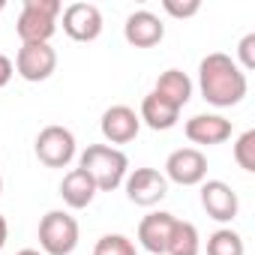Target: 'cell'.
<instances>
[{"instance_id":"6da1fadb","label":"cell","mask_w":255,"mask_h":255,"mask_svg":"<svg viewBox=\"0 0 255 255\" xmlns=\"http://www.w3.org/2000/svg\"><path fill=\"white\" fill-rule=\"evenodd\" d=\"M198 90L213 108H231V105L243 102V96L249 90V81H246V72L234 63L231 54L210 51L198 63Z\"/></svg>"},{"instance_id":"7a4b0ae2","label":"cell","mask_w":255,"mask_h":255,"mask_svg":"<svg viewBox=\"0 0 255 255\" xmlns=\"http://www.w3.org/2000/svg\"><path fill=\"white\" fill-rule=\"evenodd\" d=\"M78 168L87 171V177L96 183L99 192H114L117 186H123L126 174H129V159L120 147L87 144V150L78 156Z\"/></svg>"},{"instance_id":"3957f363","label":"cell","mask_w":255,"mask_h":255,"mask_svg":"<svg viewBox=\"0 0 255 255\" xmlns=\"http://www.w3.org/2000/svg\"><path fill=\"white\" fill-rule=\"evenodd\" d=\"M60 12H63L60 0H24L18 21H15V33H18L21 45L51 42V36L57 33V15Z\"/></svg>"},{"instance_id":"277c9868","label":"cell","mask_w":255,"mask_h":255,"mask_svg":"<svg viewBox=\"0 0 255 255\" xmlns=\"http://www.w3.org/2000/svg\"><path fill=\"white\" fill-rule=\"evenodd\" d=\"M78 219L66 210H48L39 219V252L42 255H72L78 246Z\"/></svg>"},{"instance_id":"5b68a950","label":"cell","mask_w":255,"mask_h":255,"mask_svg":"<svg viewBox=\"0 0 255 255\" xmlns=\"http://www.w3.org/2000/svg\"><path fill=\"white\" fill-rule=\"evenodd\" d=\"M33 150H36V159L45 168H66L75 159L78 141H75L72 129H66L60 123H51L45 129H39V135L33 141Z\"/></svg>"},{"instance_id":"8992f818","label":"cell","mask_w":255,"mask_h":255,"mask_svg":"<svg viewBox=\"0 0 255 255\" xmlns=\"http://www.w3.org/2000/svg\"><path fill=\"white\" fill-rule=\"evenodd\" d=\"M162 174L177 186H201L207 177V156L198 147H177L168 153Z\"/></svg>"},{"instance_id":"52a82bcc","label":"cell","mask_w":255,"mask_h":255,"mask_svg":"<svg viewBox=\"0 0 255 255\" xmlns=\"http://www.w3.org/2000/svg\"><path fill=\"white\" fill-rule=\"evenodd\" d=\"M126 198L138 207H156L168 195V180L159 168H135L123 180Z\"/></svg>"},{"instance_id":"ba28073f","label":"cell","mask_w":255,"mask_h":255,"mask_svg":"<svg viewBox=\"0 0 255 255\" xmlns=\"http://www.w3.org/2000/svg\"><path fill=\"white\" fill-rule=\"evenodd\" d=\"M12 66H15V75H21L30 84H39V81H48L54 75L57 51H54L51 42H45V45H21L15 51Z\"/></svg>"},{"instance_id":"9c48e42d","label":"cell","mask_w":255,"mask_h":255,"mask_svg":"<svg viewBox=\"0 0 255 255\" xmlns=\"http://www.w3.org/2000/svg\"><path fill=\"white\" fill-rule=\"evenodd\" d=\"M63 33L72 39V42H93L102 36V12L96 3H84V0H78V3H69L63 12Z\"/></svg>"},{"instance_id":"30bf717a","label":"cell","mask_w":255,"mask_h":255,"mask_svg":"<svg viewBox=\"0 0 255 255\" xmlns=\"http://www.w3.org/2000/svg\"><path fill=\"white\" fill-rule=\"evenodd\" d=\"M99 129H102V138L114 147V144H129L138 138L141 132V120H138V111L129 108V105H111L102 111L99 117Z\"/></svg>"},{"instance_id":"8fae6325","label":"cell","mask_w":255,"mask_h":255,"mask_svg":"<svg viewBox=\"0 0 255 255\" xmlns=\"http://www.w3.org/2000/svg\"><path fill=\"white\" fill-rule=\"evenodd\" d=\"M201 207L216 222H231L240 213V198L225 180H204L201 183Z\"/></svg>"},{"instance_id":"7c38bea8","label":"cell","mask_w":255,"mask_h":255,"mask_svg":"<svg viewBox=\"0 0 255 255\" xmlns=\"http://www.w3.org/2000/svg\"><path fill=\"white\" fill-rule=\"evenodd\" d=\"M174 225H177V216L174 213L153 210V213H147L138 222V243L147 252H153V255H165L168 252V243H171V234H174Z\"/></svg>"},{"instance_id":"4fadbf2b","label":"cell","mask_w":255,"mask_h":255,"mask_svg":"<svg viewBox=\"0 0 255 255\" xmlns=\"http://www.w3.org/2000/svg\"><path fill=\"white\" fill-rule=\"evenodd\" d=\"M123 39L129 45H135V48H153V45H159L165 39V24H162V18L156 12L138 9V12H132L129 18H126Z\"/></svg>"},{"instance_id":"5bb4252c","label":"cell","mask_w":255,"mask_h":255,"mask_svg":"<svg viewBox=\"0 0 255 255\" xmlns=\"http://www.w3.org/2000/svg\"><path fill=\"white\" fill-rule=\"evenodd\" d=\"M183 135L192 144L213 147V144H222V141L231 138V120L222 117V114H195V117L186 120Z\"/></svg>"},{"instance_id":"9a60e30c","label":"cell","mask_w":255,"mask_h":255,"mask_svg":"<svg viewBox=\"0 0 255 255\" xmlns=\"http://www.w3.org/2000/svg\"><path fill=\"white\" fill-rule=\"evenodd\" d=\"M138 120H141L144 126H150V129H156V132H165V129H174V126H177V120H180V108L171 105L168 99H162L159 93L150 90V93L141 99Z\"/></svg>"},{"instance_id":"2e32d148","label":"cell","mask_w":255,"mask_h":255,"mask_svg":"<svg viewBox=\"0 0 255 255\" xmlns=\"http://www.w3.org/2000/svg\"><path fill=\"white\" fill-rule=\"evenodd\" d=\"M96 183L87 177V171H81V168H69L66 174H63V180H60V198H63V204L69 207V210H84V207H90L93 204V198H96Z\"/></svg>"},{"instance_id":"e0dca14e","label":"cell","mask_w":255,"mask_h":255,"mask_svg":"<svg viewBox=\"0 0 255 255\" xmlns=\"http://www.w3.org/2000/svg\"><path fill=\"white\" fill-rule=\"evenodd\" d=\"M153 93H159L162 99H168L171 105H177L183 111V105L192 99V78L183 72V69H165L156 84H153Z\"/></svg>"},{"instance_id":"ac0fdd59","label":"cell","mask_w":255,"mask_h":255,"mask_svg":"<svg viewBox=\"0 0 255 255\" xmlns=\"http://www.w3.org/2000/svg\"><path fill=\"white\" fill-rule=\"evenodd\" d=\"M198 252H201L198 228H195L192 222L177 219V225H174V234H171V243H168V252H165V255H198Z\"/></svg>"},{"instance_id":"d6986e66","label":"cell","mask_w":255,"mask_h":255,"mask_svg":"<svg viewBox=\"0 0 255 255\" xmlns=\"http://www.w3.org/2000/svg\"><path fill=\"white\" fill-rule=\"evenodd\" d=\"M207 255H246V243L234 228H216L207 237Z\"/></svg>"},{"instance_id":"ffe728a7","label":"cell","mask_w":255,"mask_h":255,"mask_svg":"<svg viewBox=\"0 0 255 255\" xmlns=\"http://www.w3.org/2000/svg\"><path fill=\"white\" fill-rule=\"evenodd\" d=\"M93 255H138V249L126 234H102L93 246Z\"/></svg>"},{"instance_id":"44dd1931","label":"cell","mask_w":255,"mask_h":255,"mask_svg":"<svg viewBox=\"0 0 255 255\" xmlns=\"http://www.w3.org/2000/svg\"><path fill=\"white\" fill-rule=\"evenodd\" d=\"M234 162L243 171H255V129H246L243 135H237L234 141Z\"/></svg>"},{"instance_id":"7402d4cb","label":"cell","mask_w":255,"mask_h":255,"mask_svg":"<svg viewBox=\"0 0 255 255\" xmlns=\"http://www.w3.org/2000/svg\"><path fill=\"white\" fill-rule=\"evenodd\" d=\"M162 9L171 15V18H192L201 12V0H162Z\"/></svg>"},{"instance_id":"603a6c76","label":"cell","mask_w":255,"mask_h":255,"mask_svg":"<svg viewBox=\"0 0 255 255\" xmlns=\"http://www.w3.org/2000/svg\"><path fill=\"white\" fill-rule=\"evenodd\" d=\"M243 72H252L255 69V33H246L240 42H237V60H234Z\"/></svg>"},{"instance_id":"cb8c5ba5","label":"cell","mask_w":255,"mask_h":255,"mask_svg":"<svg viewBox=\"0 0 255 255\" xmlns=\"http://www.w3.org/2000/svg\"><path fill=\"white\" fill-rule=\"evenodd\" d=\"M12 75H15V66H12V57H6V54H0V90H3L9 81H12Z\"/></svg>"},{"instance_id":"d4e9b609","label":"cell","mask_w":255,"mask_h":255,"mask_svg":"<svg viewBox=\"0 0 255 255\" xmlns=\"http://www.w3.org/2000/svg\"><path fill=\"white\" fill-rule=\"evenodd\" d=\"M6 237H9V225H6V216L0 213V249L6 246Z\"/></svg>"},{"instance_id":"484cf974","label":"cell","mask_w":255,"mask_h":255,"mask_svg":"<svg viewBox=\"0 0 255 255\" xmlns=\"http://www.w3.org/2000/svg\"><path fill=\"white\" fill-rule=\"evenodd\" d=\"M15 255H42L39 249H21V252H15Z\"/></svg>"},{"instance_id":"4316f807","label":"cell","mask_w":255,"mask_h":255,"mask_svg":"<svg viewBox=\"0 0 255 255\" xmlns=\"http://www.w3.org/2000/svg\"><path fill=\"white\" fill-rule=\"evenodd\" d=\"M6 9V0H0V12H3Z\"/></svg>"},{"instance_id":"83f0119b","label":"cell","mask_w":255,"mask_h":255,"mask_svg":"<svg viewBox=\"0 0 255 255\" xmlns=\"http://www.w3.org/2000/svg\"><path fill=\"white\" fill-rule=\"evenodd\" d=\"M0 192H3V177H0Z\"/></svg>"}]
</instances>
